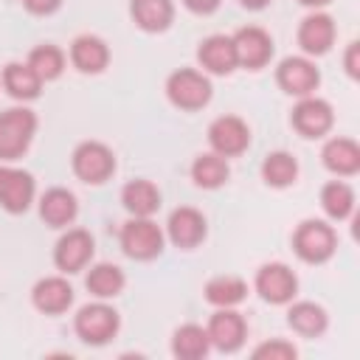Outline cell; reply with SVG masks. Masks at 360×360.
I'll return each mask as SVG.
<instances>
[{
  "label": "cell",
  "mask_w": 360,
  "mask_h": 360,
  "mask_svg": "<svg viewBox=\"0 0 360 360\" xmlns=\"http://www.w3.org/2000/svg\"><path fill=\"white\" fill-rule=\"evenodd\" d=\"M239 3H242L245 8H253V11H256V8H264L270 0H239Z\"/></svg>",
  "instance_id": "cell-37"
},
{
  "label": "cell",
  "mask_w": 360,
  "mask_h": 360,
  "mask_svg": "<svg viewBox=\"0 0 360 360\" xmlns=\"http://www.w3.org/2000/svg\"><path fill=\"white\" fill-rule=\"evenodd\" d=\"M84 284H87V290H90L96 298H101V301H104V298H115V295L124 290L127 278H124L121 267L101 262V264H93V267H90V273H87Z\"/></svg>",
  "instance_id": "cell-27"
},
{
  "label": "cell",
  "mask_w": 360,
  "mask_h": 360,
  "mask_svg": "<svg viewBox=\"0 0 360 360\" xmlns=\"http://www.w3.org/2000/svg\"><path fill=\"white\" fill-rule=\"evenodd\" d=\"M276 82H278V87L284 93L304 98V96L315 93V87L321 82V73H318V68L307 56H287L276 68Z\"/></svg>",
  "instance_id": "cell-8"
},
{
  "label": "cell",
  "mask_w": 360,
  "mask_h": 360,
  "mask_svg": "<svg viewBox=\"0 0 360 360\" xmlns=\"http://www.w3.org/2000/svg\"><path fill=\"white\" fill-rule=\"evenodd\" d=\"M262 177L267 186H276V188H284L290 183H295L298 177V163L290 152H270L262 163Z\"/></svg>",
  "instance_id": "cell-29"
},
{
  "label": "cell",
  "mask_w": 360,
  "mask_h": 360,
  "mask_svg": "<svg viewBox=\"0 0 360 360\" xmlns=\"http://www.w3.org/2000/svg\"><path fill=\"white\" fill-rule=\"evenodd\" d=\"M90 259H93V236L82 228L68 231L53 248V262L62 273H79Z\"/></svg>",
  "instance_id": "cell-13"
},
{
  "label": "cell",
  "mask_w": 360,
  "mask_h": 360,
  "mask_svg": "<svg viewBox=\"0 0 360 360\" xmlns=\"http://www.w3.org/2000/svg\"><path fill=\"white\" fill-rule=\"evenodd\" d=\"M37 132V115L25 107L0 112V160H17Z\"/></svg>",
  "instance_id": "cell-1"
},
{
  "label": "cell",
  "mask_w": 360,
  "mask_h": 360,
  "mask_svg": "<svg viewBox=\"0 0 360 360\" xmlns=\"http://www.w3.org/2000/svg\"><path fill=\"white\" fill-rule=\"evenodd\" d=\"M357 53H360V45L357 42H349V48H346V73L352 79L360 76V59H357Z\"/></svg>",
  "instance_id": "cell-35"
},
{
  "label": "cell",
  "mask_w": 360,
  "mask_h": 360,
  "mask_svg": "<svg viewBox=\"0 0 360 360\" xmlns=\"http://www.w3.org/2000/svg\"><path fill=\"white\" fill-rule=\"evenodd\" d=\"M208 340L219 352H236L245 343V321L231 307H219L208 321Z\"/></svg>",
  "instance_id": "cell-14"
},
{
  "label": "cell",
  "mask_w": 360,
  "mask_h": 360,
  "mask_svg": "<svg viewBox=\"0 0 360 360\" xmlns=\"http://www.w3.org/2000/svg\"><path fill=\"white\" fill-rule=\"evenodd\" d=\"M253 357L256 360H295L298 357V349L287 340H264L253 349Z\"/></svg>",
  "instance_id": "cell-33"
},
{
  "label": "cell",
  "mask_w": 360,
  "mask_h": 360,
  "mask_svg": "<svg viewBox=\"0 0 360 360\" xmlns=\"http://www.w3.org/2000/svg\"><path fill=\"white\" fill-rule=\"evenodd\" d=\"M121 248L129 259L149 262L163 250V231L149 217H132L121 228Z\"/></svg>",
  "instance_id": "cell-5"
},
{
  "label": "cell",
  "mask_w": 360,
  "mask_h": 360,
  "mask_svg": "<svg viewBox=\"0 0 360 360\" xmlns=\"http://www.w3.org/2000/svg\"><path fill=\"white\" fill-rule=\"evenodd\" d=\"M332 107L323 101V98H315V96H304L295 110H292V127L304 135V138H321L332 129Z\"/></svg>",
  "instance_id": "cell-12"
},
{
  "label": "cell",
  "mask_w": 360,
  "mask_h": 360,
  "mask_svg": "<svg viewBox=\"0 0 360 360\" xmlns=\"http://www.w3.org/2000/svg\"><path fill=\"white\" fill-rule=\"evenodd\" d=\"M208 143L217 155L222 158H233L242 155L250 143V129L242 118L236 115H219L211 127H208Z\"/></svg>",
  "instance_id": "cell-9"
},
{
  "label": "cell",
  "mask_w": 360,
  "mask_h": 360,
  "mask_svg": "<svg viewBox=\"0 0 360 360\" xmlns=\"http://www.w3.org/2000/svg\"><path fill=\"white\" fill-rule=\"evenodd\" d=\"M191 177L200 188H217L228 180V163L222 155L211 152V155H200L191 166Z\"/></svg>",
  "instance_id": "cell-31"
},
{
  "label": "cell",
  "mask_w": 360,
  "mask_h": 360,
  "mask_svg": "<svg viewBox=\"0 0 360 360\" xmlns=\"http://www.w3.org/2000/svg\"><path fill=\"white\" fill-rule=\"evenodd\" d=\"M208 349H211L208 332L197 323H183L172 335V354L180 360H200L208 354Z\"/></svg>",
  "instance_id": "cell-24"
},
{
  "label": "cell",
  "mask_w": 360,
  "mask_h": 360,
  "mask_svg": "<svg viewBox=\"0 0 360 360\" xmlns=\"http://www.w3.org/2000/svg\"><path fill=\"white\" fill-rule=\"evenodd\" d=\"M233 51H236V65L248 68V70H259L270 62L273 56V39L267 31L256 28V25H245L239 28L233 37Z\"/></svg>",
  "instance_id": "cell-7"
},
{
  "label": "cell",
  "mask_w": 360,
  "mask_h": 360,
  "mask_svg": "<svg viewBox=\"0 0 360 360\" xmlns=\"http://www.w3.org/2000/svg\"><path fill=\"white\" fill-rule=\"evenodd\" d=\"M298 3H304V6H312V8H318V6H326L329 0H298Z\"/></svg>",
  "instance_id": "cell-38"
},
{
  "label": "cell",
  "mask_w": 360,
  "mask_h": 360,
  "mask_svg": "<svg viewBox=\"0 0 360 360\" xmlns=\"http://www.w3.org/2000/svg\"><path fill=\"white\" fill-rule=\"evenodd\" d=\"M332 42H335V22H332L329 14L315 11V14L301 20V25H298V45H301L304 53L321 56V53H326L332 48Z\"/></svg>",
  "instance_id": "cell-16"
},
{
  "label": "cell",
  "mask_w": 360,
  "mask_h": 360,
  "mask_svg": "<svg viewBox=\"0 0 360 360\" xmlns=\"http://www.w3.org/2000/svg\"><path fill=\"white\" fill-rule=\"evenodd\" d=\"M287 323L292 326V332H298L304 338H315L326 329V309L312 304V301H298L290 307Z\"/></svg>",
  "instance_id": "cell-26"
},
{
  "label": "cell",
  "mask_w": 360,
  "mask_h": 360,
  "mask_svg": "<svg viewBox=\"0 0 360 360\" xmlns=\"http://www.w3.org/2000/svg\"><path fill=\"white\" fill-rule=\"evenodd\" d=\"M121 202L132 217H152L160 208V191L149 180H129L121 188Z\"/></svg>",
  "instance_id": "cell-23"
},
{
  "label": "cell",
  "mask_w": 360,
  "mask_h": 360,
  "mask_svg": "<svg viewBox=\"0 0 360 360\" xmlns=\"http://www.w3.org/2000/svg\"><path fill=\"white\" fill-rule=\"evenodd\" d=\"M129 14H132L138 28L158 34V31L169 28V22L174 17V6H172V0H132Z\"/></svg>",
  "instance_id": "cell-22"
},
{
  "label": "cell",
  "mask_w": 360,
  "mask_h": 360,
  "mask_svg": "<svg viewBox=\"0 0 360 360\" xmlns=\"http://www.w3.org/2000/svg\"><path fill=\"white\" fill-rule=\"evenodd\" d=\"M31 301L39 312L45 315H59L73 304V287L62 278V276H48L39 278L31 290Z\"/></svg>",
  "instance_id": "cell-17"
},
{
  "label": "cell",
  "mask_w": 360,
  "mask_h": 360,
  "mask_svg": "<svg viewBox=\"0 0 360 360\" xmlns=\"http://www.w3.org/2000/svg\"><path fill=\"white\" fill-rule=\"evenodd\" d=\"M76 335L90 343V346H104L107 340L115 338L121 321H118V312L112 307H107L104 301H96V304H84L79 312H76Z\"/></svg>",
  "instance_id": "cell-3"
},
{
  "label": "cell",
  "mask_w": 360,
  "mask_h": 360,
  "mask_svg": "<svg viewBox=\"0 0 360 360\" xmlns=\"http://www.w3.org/2000/svg\"><path fill=\"white\" fill-rule=\"evenodd\" d=\"M3 87L14 96V98H37L39 96V87H42V79L34 73V68L25 62H11L3 68Z\"/></svg>",
  "instance_id": "cell-25"
},
{
  "label": "cell",
  "mask_w": 360,
  "mask_h": 360,
  "mask_svg": "<svg viewBox=\"0 0 360 360\" xmlns=\"http://www.w3.org/2000/svg\"><path fill=\"white\" fill-rule=\"evenodd\" d=\"M70 62L82 70V73H101L110 62V51H107V42L101 37H93V34H82L73 39L70 45Z\"/></svg>",
  "instance_id": "cell-19"
},
{
  "label": "cell",
  "mask_w": 360,
  "mask_h": 360,
  "mask_svg": "<svg viewBox=\"0 0 360 360\" xmlns=\"http://www.w3.org/2000/svg\"><path fill=\"white\" fill-rule=\"evenodd\" d=\"M22 6L31 14H53L62 6V0H22Z\"/></svg>",
  "instance_id": "cell-34"
},
{
  "label": "cell",
  "mask_w": 360,
  "mask_h": 360,
  "mask_svg": "<svg viewBox=\"0 0 360 360\" xmlns=\"http://www.w3.org/2000/svg\"><path fill=\"white\" fill-rule=\"evenodd\" d=\"M256 292L270 304H287L298 292V278L287 264L273 262L256 273Z\"/></svg>",
  "instance_id": "cell-10"
},
{
  "label": "cell",
  "mask_w": 360,
  "mask_h": 360,
  "mask_svg": "<svg viewBox=\"0 0 360 360\" xmlns=\"http://www.w3.org/2000/svg\"><path fill=\"white\" fill-rule=\"evenodd\" d=\"M76 197L68 188H48L39 200V217L45 219V225L51 228H65L76 219Z\"/></svg>",
  "instance_id": "cell-21"
},
{
  "label": "cell",
  "mask_w": 360,
  "mask_h": 360,
  "mask_svg": "<svg viewBox=\"0 0 360 360\" xmlns=\"http://www.w3.org/2000/svg\"><path fill=\"white\" fill-rule=\"evenodd\" d=\"M321 158H323V166L338 177H349L360 172V146L352 138H332L323 146Z\"/></svg>",
  "instance_id": "cell-20"
},
{
  "label": "cell",
  "mask_w": 360,
  "mask_h": 360,
  "mask_svg": "<svg viewBox=\"0 0 360 360\" xmlns=\"http://www.w3.org/2000/svg\"><path fill=\"white\" fill-rule=\"evenodd\" d=\"M197 62L208 70V73H231L236 68V51H233V39L225 34H214L208 39L200 42L197 48Z\"/></svg>",
  "instance_id": "cell-18"
},
{
  "label": "cell",
  "mask_w": 360,
  "mask_h": 360,
  "mask_svg": "<svg viewBox=\"0 0 360 360\" xmlns=\"http://www.w3.org/2000/svg\"><path fill=\"white\" fill-rule=\"evenodd\" d=\"M166 96L180 110H200L211 101V82L200 70L180 68L166 82Z\"/></svg>",
  "instance_id": "cell-4"
},
{
  "label": "cell",
  "mask_w": 360,
  "mask_h": 360,
  "mask_svg": "<svg viewBox=\"0 0 360 360\" xmlns=\"http://www.w3.org/2000/svg\"><path fill=\"white\" fill-rule=\"evenodd\" d=\"M248 295V284L236 276H217L205 284V301L214 307H236Z\"/></svg>",
  "instance_id": "cell-28"
},
{
  "label": "cell",
  "mask_w": 360,
  "mask_h": 360,
  "mask_svg": "<svg viewBox=\"0 0 360 360\" xmlns=\"http://www.w3.org/2000/svg\"><path fill=\"white\" fill-rule=\"evenodd\" d=\"M166 233L172 239V245L177 248H197L202 239H205V217L197 211V208H174L169 222H166Z\"/></svg>",
  "instance_id": "cell-15"
},
{
  "label": "cell",
  "mask_w": 360,
  "mask_h": 360,
  "mask_svg": "<svg viewBox=\"0 0 360 360\" xmlns=\"http://www.w3.org/2000/svg\"><path fill=\"white\" fill-rule=\"evenodd\" d=\"M321 205L332 219H346L354 211V191L343 180H332L321 188Z\"/></svg>",
  "instance_id": "cell-30"
},
{
  "label": "cell",
  "mask_w": 360,
  "mask_h": 360,
  "mask_svg": "<svg viewBox=\"0 0 360 360\" xmlns=\"http://www.w3.org/2000/svg\"><path fill=\"white\" fill-rule=\"evenodd\" d=\"M292 248H295L298 259H304L307 264H321L335 253L338 236H335L332 225H326L321 219H307V222H301L295 228Z\"/></svg>",
  "instance_id": "cell-2"
},
{
  "label": "cell",
  "mask_w": 360,
  "mask_h": 360,
  "mask_svg": "<svg viewBox=\"0 0 360 360\" xmlns=\"http://www.w3.org/2000/svg\"><path fill=\"white\" fill-rule=\"evenodd\" d=\"M183 6L194 14H211L219 6V0H183Z\"/></svg>",
  "instance_id": "cell-36"
},
{
  "label": "cell",
  "mask_w": 360,
  "mask_h": 360,
  "mask_svg": "<svg viewBox=\"0 0 360 360\" xmlns=\"http://www.w3.org/2000/svg\"><path fill=\"white\" fill-rule=\"evenodd\" d=\"M73 172L79 180L98 186V183L110 180V174L115 172V158H112L110 146H104L98 141H84L73 152Z\"/></svg>",
  "instance_id": "cell-6"
},
{
  "label": "cell",
  "mask_w": 360,
  "mask_h": 360,
  "mask_svg": "<svg viewBox=\"0 0 360 360\" xmlns=\"http://www.w3.org/2000/svg\"><path fill=\"white\" fill-rule=\"evenodd\" d=\"M28 65L34 68V73L42 79V82H51L62 73L65 68V53L56 48V45H37L28 56Z\"/></svg>",
  "instance_id": "cell-32"
},
{
  "label": "cell",
  "mask_w": 360,
  "mask_h": 360,
  "mask_svg": "<svg viewBox=\"0 0 360 360\" xmlns=\"http://www.w3.org/2000/svg\"><path fill=\"white\" fill-rule=\"evenodd\" d=\"M34 200V177L14 166H0V205L8 214H22Z\"/></svg>",
  "instance_id": "cell-11"
}]
</instances>
